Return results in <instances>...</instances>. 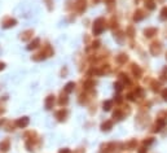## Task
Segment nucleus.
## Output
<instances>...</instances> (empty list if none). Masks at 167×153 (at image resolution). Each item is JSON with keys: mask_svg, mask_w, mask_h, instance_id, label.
Returning <instances> with one entry per match:
<instances>
[{"mask_svg": "<svg viewBox=\"0 0 167 153\" xmlns=\"http://www.w3.org/2000/svg\"><path fill=\"white\" fill-rule=\"evenodd\" d=\"M102 22H104V21H102V18H98V20L96 21L95 27H93V33H95L96 35H97V34H100V33L102 31V30H104V26L101 25Z\"/></svg>", "mask_w": 167, "mask_h": 153, "instance_id": "f257e3e1", "label": "nucleus"}, {"mask_svg": "<svg viewBox=\"0 0 167 153\" xmlns=\"http://www.w3.org/2000/svg\"><path fill=\"white\" fill-rule=\"evenodd\" d=\"M29 125V118L27 117H23V118H20L18 121H17V126L21 129H23V127H26V126Z\"/></svg>", "mask_w": 167, "mask_h": 153, "instance_id": "f03ea898", "label": "nucleus"}, {"mask_svg": "<svg viewBox=\"0 0 167 153\" xmlns=\"http://www.w3.org/2000/svg\"><path fill=\"white\" fill-rule=\"evenodd\" d=\"M53 103H54V96H52V95L48 96L47 100H45V109H51V108H52Z\"/></svg>", "mask_w": 167, "mask_h": 153, "instance_id": "7ed1b4c3", "label": "nucleus"}, {"mask_svg": "<svg viewBox=\"0 0 167 153\" xmlns=\"http://www.w3.org/2000/svg\"><path fill=\"white\" fill-rule=\"evenodd\" d=\"M8 149H9V140H4L0 143V151L7 152Z\"/></svg>", "mask_w": 167, "mask_h": 153, "instance_id": "20e7f679", "label": "nucleus"}, {"mask_svg": "<svg viewBox=\"0 0 167 153\" xmlns=\"http://www.w3.org/2000/svg\"><path fill=\"white\" fill-rule=\"evenodd\" d=\"M39 39H35V40H34V42H31V43H30V46L27 47V49H34V48H36L38 46H39Z\"/></svg>", "mask_w": 167, "mask_h": 153, "instance_id": "39448f33", "label": "nucleus"}, {"mask_svg": "<svg viewBox=\"0 0 167 153\" xmlns=\"http://www.w3.org/2000/svg\"><path fill=\"white\" fill-rule=\"evenodd\" d=\"M78 9H79V12H83V9L85 8V0H78Z\"/></svg>", "mask_w": 167, "mask_h": 153, "instance_id": "423d86ee", "label": "nucleus"}, {"mask_svg": "<svg viewBox=\"0 0 167 153\" xmlns=\"http://www.w3.org/2000/svg\"><path fill=\"white\" fill-rule=\"evenodd\" d=\"M14 25H16V20H9V21H7V22L3 25V27L8 29V27H11V26H14Z\"/></svg>", "mask_w": 167, "mask_h": 153, "instance_id": "0eeeda50", "label": "nucleus"}, {"mask_svg": "<svg viewBox=\"0 0 167 153\" xmlns=\"http://www.w3.org/2000/svg\"><path fill=\"white\" fill-rule=\"evenodd\" d=\"M74 87H75V84L73 82H70V83H67V84H66L65 91H66V92H71V91L74 90Z\"/></svg>", "mask_w": 167, "mask_h": 153, "instance_id": "6e6552de", "label": "nucleus"}, {"mask_svg": "<svg viewBox=\"0 0 167 153\" xmlns=\"http://www.w3.org/2000/svg\"><path fill=\"white\" fill-rule=\"evenodd\" d=\"M31 34H32L31 30H27V31H25V33L22 34L23 37H21V38H22V40H27V39H29L30 37H31Z\"/></svg>", "mask_w": 167, "mask_h": 153, "instance_id": "1a4fd4ad", "label": "nucleus"}, {"mask_svg": "<svg viewBox=\"0 0 167 153\" xmlns=\"http://www.w3.org/2000/svg\"><path fill=\"white\" fill-rule=\"evenodd\" d=\"M65 116H66V112L65 110H60L58 113H57V118L60 121H62L63 118H65Z\"/></svg>", "mask_w": 167, "mask_h": 153, "instance_id": "9d476101", "label": "nucleus"}, {"mask_svg": "<svg viewBox=\"0 0 167 153\" xmlns=\"http://www.w3.org/2000/svg\"><path fill=\"white\" fill-rule=\"evenodd\" d=\"M110 127H111V122H105V123L101 126V129H102V130H109Z\"/></svg>", "mask_w": 167, "mask_h": 153, "instance_id": "9b49d317", "label": "nucleus"}, {"mask_svg": "<svg viewBox=\"0 0 167 153\" xmlns=\"http://www.w3.org/2000/svg\"><path fill=\"white\" fill-rule=\"evenodd\" d=\"M66 103H67V97H66V96H61V99H60V104L62 105V104H66Z\"/></svg>", "mask_w": 167, "mask_h": 153, "instance_id": "f8f14e48", "label": "nucleus"}, {"mask_svg": "<svg viewBox=\"0 0 167 153\" xmlns=\"http://www.w3.org/2000/svg\"><path fill=\"white\" fill-rule=\"evenodd\" d=\"M110 105H111V103H110V101H106V103L104 104V109H105V110H109V109H110Z\"/></svg>", "mask_w": 167, "mask_h": 153, "instance_id": "ddd939ff", "label": "nucleus"}, {"mask_svg": "<svg viewBox=\"0 0 167 153\" xmlns=\"http://www.w3.org/2000/svg\"><path fill=\"white\" fill-rule=\"evenodd\" d=\"M45 3L48 4V7H49V9H51V4H52V0H45Z\"/></svg>", "mask_w": 167, "mask_h": 153, "instance_id": "4468645a", "label": "nucleus"}, {"mask_svg": "<svg viewBox=\"0 0 167 153\" xmlns=\"http://www.w3.org/2000/svg\"><path fill=\"white\" fill-rule=\"evenodd\" d=\"M60 153H70V151L69 149H63V151H61Z\"/></svg>", "mask_w": 167, "mask_h": 153, "instance_id": "2eb2a0df", "label": "nucleus"}, {"mask_svg": "<svg viewBox=\"0 0 167 153\" xmlns=\"http://www.w3.org/2000/svg\"><path fill=\"white\" fill-rule=\"evenodd\" d=\"M2 69H4V64L0 62V70H2Z\"/></svg>", "mask_w": 167, "mask_h": 153, "instance_id": "dca6fc26", "label": "nucleus"}, {"mask_svg": "<svg viewBox=\"0 0 167 153\" xmlns=\"http://www.w3.org/2000/svg\"><path fill=\"white\" fill-rule=\"evenodd\" d=\"M163 96H165V99H167V91H165V92H163Z\"/></svg>", "mask_w": 167, "mask_h": 153, "instance_id": "f3484780", "label": "nucleus"}, {"mask_svg": "<svg viewBox=\"0 0 167 153\" xmlns=\"http://www.w3.org/2000/svg\"><path fill=\"white\" fill-rule=\"evenodd\" d=\"M3 122H4L3 120H0V125H3Z\"/></svg>", "mask_w": 167, "mask_h": 153, "instance_id": "a211bd4d", "label": "nucleus"}]
</instances>
